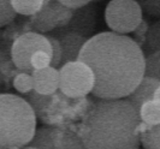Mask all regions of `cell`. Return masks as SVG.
<instances>
[{
  "label": "cell",
  "mask_w": 160,
  "mask_h": 149,
  "mask_svg": "<svg viewBox=\"0 0 160 149\" xmlns=\"http://www.w3.org/2000/svg\"><path fill=\"white\" fill-rule=\"evenodd\" d=\"M13 88L16 89V92L21 94H28L32 90H34V81H32V72H27V71H21L18 72L15 78H13Z\"/></svg>",
  "instance_id": "15"
},
{
  "label": "cell",
  "mask_w": 160,
  "mask_h": 149,
  "mask_svg": "<svg viewBox=\"0 0 160 149\" xmlns=\"http://www.w3.org/2000/svg\"><path fill=\"white\" fill-rule=\"evenodd\" d=\"M51 0H11L12 6L18 15L32 16L39 12Z\"/></svg>",
  "instance_id": "14"
},
{
  "label": "cell",
  "mask_w": 160,
  "mask_h": 149,
  "mask_svg": "<svg viewBox=\"0 0 160 149\" xmlns=\"http://www.w3.org/2000/svg\"><path fill=\"white\" fill-rule=\"evenodd\" d=\"M39 49H43L52 54V46L47 35L35 32H24L15 40L12 45L11 48L12 63L19 71L32 72L30 58Z\"/></svg>",
  "instance_id": "6"
},
{
  "label": "cell",
  "mask_w": 160,
  "mask_h": 149,
  "mask_svg": "<svg viewBox=\"0 0 160 149\" xmlns=\"http://www.w3.org/2000/svg\"><path fill=\"white\" fill-rule=\"evenodd\" d=\"M94 83V72L82 60L68 62L59 69V89L70 99L84 97L90 94Z\"/></svg>",
  "instance_id": "4"
},
{
  "label": "cell",
  "mask_w": 160,
  "mask_h": 149,
  "mask_svg": "<svg viewBox=\"0 0 160 149\" xmlns=\"http://www.w3.org/2000/svg\"><path fill=\"white\" fill-rule=\"evenodd\" d=\"M58 1H60L63 5L72 8V10H77V8L86 6L92 0H58Z\"/></svg>",
  "instance_id": "21"
},
{
  "label": "cell",
  "mask_w": 160,
  "mask_h": 149,
  "mask_svg": "<svg viewBox=\"0 0 160 149\" xmlns=\"http://www.w3.org/2000/svg\"><path fill=\"white\" fill-rule=\"evenodd\" d=\"M153 100H155V101L160 102V86L155 89V92H154V95H153Z\"/></svg>",
  "instance_id": "22"
},
{
  "label": "cell",
  "mask_w": 160,
  "mask_h": 149,
  "mask_svg": "<svg viewBox=\"0 0 160 149\" xmlns=\"http://www.w3.org/2000/svg\"><path fill=\"white\" fill-rule=\"evenodd\" d=\"M36 116L16 94H0V149L24 148L35 135Z\"/></svg>",
  "instance_id": "3"
},
{
  "label": "cell",
  "mask_w": 160,
  "mask_h": 149,
  "mask_svg": "<svg viewBox=\"0 0 160 149\" xmlns=\"http://www.w3.org/2000/svg\"><path fill=\"white\" fill-rule=\"evenodd\" d=\"M140 140L146 149H160V124L146 125L141 124Z\"/></svg>",
  "instance_id": "11"
},
{
  "label": "cell",
  "mask_w": 160,
  "mask_h": 149,
  "mask_svg": "<svg viewBox=\"0 0 160 149\" xmlns=\"http://www.w3.org/2000/svg\"><path fill=\"white\" fill-rule=\"evenodd\" d=\"M78 60L90 66L98 99H123L134 92L146 70L141 46L127 34L105 32L87 40Z\"/></svg>",
  "instance_id": "1"
},
{
  "label": "cell",
  "mask_w": 160,
  "mask_h": 149,
  "mask_svg": "<svg viewBox=\"0 0 160 149\" xmlns=\"http://www.w3.org/2000/svg\"><path fill=\"white\" fill-rule=\"evenodd\" d=\"M141 124L138 111L127 97L100 99L83 118L80 138L87 149H137Z\"/></svg>",
  "instance_id": "2"
},
{
  "label": "cell",
  "mask_w": 160,
  "mask_h": 149,
  "mask_svg": "<svg viewBox=\"0 0 160 149\" xmlns=\"http://www.w3.org/2000/svg\"><path fill=\"white\" fill-rule=\"evenodd\" d=\"M146 46L148 49V54H151L155 51H160V22L153 24L149 28L146 40Z\"/></svg>",
  "instance_id": "18"
},
{
  "label": "cell",
  "mask_w": 160,
  "mask_h": 149,
  "mask_svg": "<svg viewBox=\"0 0 160 149\" xmlns=\"http://www.w3.org/2000/svg\"><path fill=\"white\" fill-rule=\"evenodd\" d=\"M144 76H149L160 81V51H155L146 57Z\"/></svg>",
  "instance_id": "16"
},
{
  "label": "cell",
  "mask_w": 160,
  "mask_h": 149,
  "mask_svg": "<svg viewBox=\"0 0 160 149\" xmlns=\"http://www.w3.org/2000/svg\"><path fill=\"white\" fill-rule=\"evenodd\" d=\"M32 17V24L40 32H47L58 27H65L72 18V8L58 0H51Z\"/></svg>",
  "instance_id": "7"
},
{
  "label": "cell",
  "mask_w": 160,
  "mask_h": 149,
  "mask_svg": "<svg viewBox=\"0 0 160 149\" xmlns=\"http://www.w3.org/2000/svg\"><path fill=\"white\" fill-rule=\"evenodd\" d=\"M105 21L111 32L129 34L142 22V8L136 0H111L105 10Z\"/></svg>",
  "instance_id": "5"
},
{
  "label": "cell",
  "mask_w": 160,
  "mask_h": 149,
  "mask_svg": "<svg viewBox=\"0 0 160 149\" xmlns=\"http://www.w3.org/2000/svg\"><path fill=\"white\" fill-rule=\"evenodd\" d=\"M51 60H52L51 53H48L43 49H39L32 55L30 64H32V70H40V69H45V67L49 66Z\"/></svg>",
  "instance_id": "19"
},
{
  "label": "cell",
  "mask_w": 160,
  "mask_h": 149,
  "mask_svg": "<svg viewBox=\"0 0 160 149\" xmlns=\"http://www.w3.org/2000/svg\"><path fill=\"white\" fill-rule=\"evenodd\" d=\"M18 15L12 6L11 0H0V28L10 24Z\"/></svg>",
  "instance_id": "17"
},
{
  "label": "cell",
  "mask_w": 160,
  "mask_h": 149,
  "mask_svg": "<svg viewBox=\"0 0 160 149\" xmlns=\"http://www.w3.org/2000/svg\"><path fill=\"white\" fill-rule=\"evenodd\" d=\"M138 116L141 122L146 125L160 124V102L155 100L146 101L138 110Z\"/></svg>",
  "instance_id": "12"
},
{
  "label": "cell",
  "mask_w": 160,
  "mask_h": 149,
  "mask_svg": "<svg viewBox=\"0 0 160 149\" xmlns=\"http://www.w3.org/2000/svg\"><path fill=\"white\" fill-rule=\"evenodd\" d=\"M48 40L52 46V60H51V66L53 67H59L62 66V57H63V51H62V45L57 36H48Z\"/></svg>",
  "instance_id": "20"
},
{
  "label": "cell",
  "mask_w": 160,
  "mask_h": 149,
  "mask_svg": "<svg viewBox=\"0 0 160 149\" xmlns=\"http://www.w3.org/2000/svg\"><path fill=\"white\" fill-rule=\"evenodd\" d=\"M60 45H62V51H63V57H62V65L68 62H73L77 60L80 57L81 49L87 42V39L76 32H65L57 36Z\"/></svg>",
  "instance_id": "9"
},
{
  "label": "cell",
  "mask_w": 160,
  "mask_h": 149,
  "mask_svg": "<svg viewBox=\"0 0 160 149\" xmlns=\"http://www.w3.org/2000/svg\"><path fill=\"white\" fill-rule=\"evenodd\" d=\"M159 86H160L159 79L153 78V77H149V76H143V78L141 79V82L137 84V87L134 89V92L127 96V99L138 111L140 107L146 101L153 100L154 92H155V89Z\"/></svg>",
  "instance_id": "10"
},
{
  "label": "cell",
  "mask_w": 160,
  "mask_h": 149,
  "mask_svg": "<svg viewBox=\"0 0 160 149\" xmlns=\"http://www.w3.org/2000/svg\"><path fill=\"white\" fill-rule=\"evenodd\" d=\"M34 90L40 95H52L59 89V70L53 66H47L40 70H32Z\"/></svg>",
  "instance_id": "8"
},
{
  "label": "cell",
  "mask_w": 160,
  "mask_h": 149,
  "mask_svg": "<svg viewBox=\"0 0 160 149\" xmlns=\"http://www.w3.org/2000/svg\"><path fill=\"white\" fill-rule=\"evenodd\" d=\"M56 140V131L51 129H39L35 135L24 148H56V144L52 142Z\"/></svg>",
  "instance_id": "13"
}]
</instances>
